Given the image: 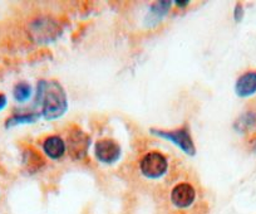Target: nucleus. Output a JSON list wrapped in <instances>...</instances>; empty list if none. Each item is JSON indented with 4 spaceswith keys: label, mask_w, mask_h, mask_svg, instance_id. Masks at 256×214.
<instances>
[{
    "label": "nucleus",
    "mask_w": 256,
    "mask_h": 214,
    "mask_svg": "<svg viewBox=\"0 0 256 214\" xmlns=\"http://www.w3.org/2000/svg\"><path fill=\"white\" fill-rule=\"evenodd\" d=\"M36 105L40 106V115H43L46 119H59L68 110L66 91L56 81H39L36 87Z\"/></svg>",
    "instance_id": "f257e3e1"
},
{
    "label": "nucleus",
    "mask_w": 256,
    "mask_h": 214,
    "mask_svg": "<svg viewBox=\"0 0 256 214\" xmlns=\"http://www.w3.org/2000/svg\"><path fill=\"white\" fill-rule=\"evenodd\" d=\"M151 134L156 135V136L162 137V139L170 140L171 142H174L177 147L182 150L184 154L190 155V156H195L196 155V147L194 141L191 139V135L190 131L186 127H182V129L177 130H156L151 129Z\"/></svg>",
    "instance_id": "f03ea898"
},
{
    "label": "nucleus",
    "mask_w": 256,
    "mask_h": 214,
    "mask_svg": "<svg viewBox=\"0 0 256 214\" xmlns=\"http://www.w3.org/2000/svg\"><path fill=\"white\" fill-rule=\"evenodd\" d=\"M168 164L161 152L152 151L144 155L140 163L141 173L148 179H158L166 174Z\"/></svg>",
    "instance_id": "7ed1b4c3"
},
{
    "label": "nucleus",
    "mask_w": 256,
    "mask_h": 214,
    "mask_svg": "<svg viewBox=\"0 0 256 214\" xmlns=\"http://www.w3.org/2000/svg\"><path fill=\"white\" fill-rule=\"evenodd\" d=\"M96 156L103 164H114L120 157V147L110 139H102L96 144Z\"/></svg>",
    "instance_id": "20e7f679"
},
{
    "label": "nucleus",
    "mask_w": 256,
    "mask_h": 214,
    "mask_svg": "<svg viewBox=\"0 0 256 214\" xmlns=\"http://www.w3.org/2000/svg\"><path fill=\"white\" fill-rule=\"evenodd\" d=\"M196 198V191L191 184H177L171 191V201L177 208H187L191 205Z\"/></svg>",
    "instance_id": "39448f33"
},
{
    "label": "nucleus",
    "mask_w": 256,
    "mask_h": 214,
    "mask_svg": "<svg viewBox=\"0 0 256 214\" xmlns=\"http://www.w3.org/2000/svg\"><path fill=\"white\" fill-rule=\"evenodd\" d=\"M90 139L88 135H86L80 130L76 129L74 131H72L70 139H68V149H70V155L76 159L84 157L88 151V147H90Z\"/></svg>",
    "instance_id": "423d86ee"
},
{
    "label": "nucleus",
    "mask_w": 256,
    "mask_h": 214,
    "mask_svg": "<svg viewBox=\"0 0 256 214\" xmlns=\"http://www.w3.org/2000/svg\"><path fill=\"white\" fill-rule=\"evenodd\" d=\"M235 92L238 97L246 98L256 93V71L244 73L235 85Z\"/></svg>",
    "instance_id": "0eeeda50"
},
{
    "label": "nucleus",
    "mask_w": 256,
    "mask_h": 214,
    "mask_svg": "<svg viewBox=\"0 0 256 214\" xmlns=\"http://www.w3.org/2000/svg\"><path fill=\"white\" fill-rule=\"evenodd\" d=\"M33 28V37H36L38 42H49L50 39L56 38V34L59 32L56 31V24H50V21L44 22L43 21H36V24L32 26Z\"/></svg>",
    "instance_id": "6e6552de"
},
{
    "label": "nucleus",
    "mask_w": 256,
    "mask_h": 214,
    "mask_svg": "<svg viewBox=\"0 0 256 214\" xmlns=\"http://www.w3.org/2000/svg\"><path fill=\"white\" fill-rule=\"evenodd\" d=\"M170 8H171V2H167V0H161V2L154 3V6H151L148 14H147L146 24H150V27L156 26L168 13Z\"/></svg>",
    "instance_id": "1a4fd4ad"
},
{
    "label": "nucleus",
    "mask_w": 256,
    "mask_h": 214,
    "mask_svg": "<svg viewBox=\"0 0 256 214\" xmlns=\"http://www.w3.org/2000/svg\"><path fill=\"white\" fill-rule=\"evenodd\" d=\"M43 149L46 156L53 160H56L60 159L64 155V152H66V144H64V141L59 136H50L46 139L43 144Z\"/></svg>",
    "instance_id": "9d476101"
},
{
    "label": "nucleus",
    "mask_w": 256,
    "mask_h": 214,
    "mask_svg": "<svg viewBox=\"0 0 256 214\" xmlns=\"http://www.w3.org/2000/svg\"><path fill=\"white\" fill-rule=\"evenodd\" d=\"M39 117H40V114H33V112H28V114H14L6 120L4 126H6V129H12V127L20 126V125L34 124L36 121H38Z\"/></svg>",
    "instance_id": "9b49d317"
},
{
    "label": "nucleus",
    "mask_w": 256,
    "mask_h": 214,
    "mask_svg": "<svg viewBox=\"0 0 256 214\" xmlns=\"http://www.w3.org/2000/svg\"><path fill=\"white\" fill-rule=\"evenodd\" d=\"M256 125V114L252 111H248L245 114L241 115L238 120L234 124V129L236 130L240 134L244 132H248V130H251L252 127H255Z\"/></svg>",
    "instance_id": "f8f14e48"
},
{
    "label": "nucleus",
    "mask_w": 256,
    "mask_h": 214,
    "mask_svg": "<svg viewBox=\"0 0 256 214\" xmlns=\"http://www.w3.org/2000/svg\"><path fill=\"white\" fill-rule=\"evenodd\" d=\"M32 86L28 82H19L13 88V97L16 102L24 103L32 97Z\"/></svg>",
    "instance_id": "ddd939ff"
},
{
    "label": "nucleus",
    "mask_w": 256,
    "mask_h": 214,
    "mask_svg": "<svg viewBox=\"0 0 256 214\" xmlns=\"http://www.w3.org/2000/svg\"><path fill=\"white\" fill-rule=\"evenodd\" d=\"M244 18V8L241 4H236L235 9H234V19H235V22H238V23H240L241 21H242Z\"/></svg>",
    "instance_id": "4468645a"
},
{
    "label": "nucleus",
    "mask_w": 256,
    "mask_h": 214,
    "mask_svg": "<svg viewBox=\"0 0 256 214\" xmlns=\"http://www.w3.org/2000/svg\"><path fill=\"white\" fill-rule=\"evenodd\" d=\"M6 106H8V97H6V93L0 92V112L6 110Z\"/></svg>",
    "instance_id": "2eb2a0df"
},
{
    "label": "nucleus",
    "mask_w": 256,
    "mask_h": 214,
    "mask_svg": "<svg viewBox=\"0 0 256 214\" xmlns=\"http://www.w3.org/2000/svg\"><path fill=\"white\" fill-rule=\"evenodd\" d=\"M176 4H177V7H181V8H184V7L188 6L190 2L188 0H184V2H182V0H177Z\"/></svg>",
    "instance_id": "dca6fc26"
},
{
    "label": "nucleus",
    "mask_w": 256,
    "mask_h": 214,
    "mask_svg": "<svg viewBox=\"0 0 256 214\" xmlns=\"http://www.w3.org/2000/svg\"><path fill=\"white\" fill-rule=\"evenodd\" d=\"M254 151L256 152V142H255V144H254Z\"/></svg>",
    "instance_id": "f3484780"
}]
</instances>
